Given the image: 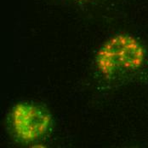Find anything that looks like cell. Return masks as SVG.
<instances>
[{"label": "cell", "instance_id": "cell-1", "mask_svg": "<svg viewBox=\"0 0 148 148\" xmlns=\"http://www.w3.org/2000/svg\"><path fill=\"white\" fill-rule=\"evenodd\" d=\"M146 50L132 35L119 33L110 38L96 53L95 65L106 81H119L136 74L146 62Z\"/></svg>", "mask_w": 148, "mask_h": 148}, {"label": "cell", "instance_id": "cell-2", "mask_svg": "<svg viewBox=\"0 0 148 148\" xmlns=\"http://www.w3.org/2000/svg\"><path fill=\"white\" fill-rule=\"evenodd\" d=\"M10 131L17 141L33 143L45 137L52 126V116L45 107L31 103H19L10 115Z\"/></svg>", "mask_w": 148, "mask_h": 148}, {"label": "cell", "instance_id": "cell-3", "mask_svg": "<svg viewBox=\"0 0 148 148\" xmlns=\"http://www.w3.org/2000/svg\"><path fill=\"white\" fill-rule=\"evenodd\" d=\"M77 1H89V0H77Z\"/></svg>", "mask_w": 148, "mask_h": 148}]
</instances>
